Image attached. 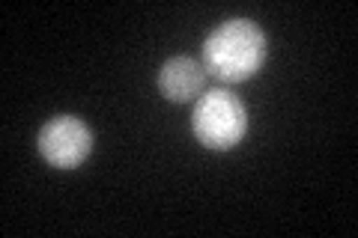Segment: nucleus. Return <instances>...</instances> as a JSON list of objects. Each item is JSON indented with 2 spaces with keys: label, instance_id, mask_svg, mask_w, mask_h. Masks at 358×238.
Returning a JSON list of instances; mask_svg holds the SVG:
<instances>
[{
  "label": "nucleus",
  "instance_id": "2",
  "mask_svg": "<svg viewBox=\"0 0 358 238\" xmlns=\"http://www.w3.org/2000/svg\"><path fill=\"white\" fill-rule=\"evenodd\" d=\"M192 126L206 149H233L248 131V110L230 89H209L194 105Z\"/></svg>",
  "mask_w": 358,
  "mask_h": 238
},
{
  "label": "nucleus",
  "instance_id": "1",
  "mask_svg": "<svg viewBox=\"0 0 358 238\" xmlns=\"http://www.w3.org/2000/svg\"><path fill=\"white\" fill-rule=\"evenodd\" d=\"M266 60V33L251 18H230L203 42V69L224 84H242Z\"/></svg>",
  "mask_w": 358,
  "mask_h": 238
},
{
  "label": "nucleus",
  "instance_id": "3",
  "mask_svg": "<svg viewBox=\"0 0 358 238\" xmlns=\"http://www.w3.org/2000/svg\"><path fill=\"white\" fill-rule=\"evenodd\" d=\"M36 146L42 158L60 170H72L84 164L93 152V131L78 117H54L42 126Z\"/></svg>",
  "mask_w": 358,
  "mask_h": 238
},
{
  "label": "nucleus",
  "instance_id": "4",
  "mask_svg": "<svg viewBox=\"0 0 358 238\" xmlns=\"http://www.w3.org/2000/svg\"><path fill=\"white\" fill-rule=\"evenodd\" d=\"M203 77L206 69L197 60H192V57H171L159 72V89L167 101L182 105V101H192L194 96L203 93Z\"/></svg>",
  "mask_w": 358,
  "mask_h": 238
}]
</instances>
